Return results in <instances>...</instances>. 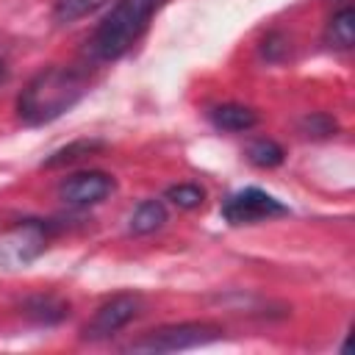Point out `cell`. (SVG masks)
I'll return each mask as SVG.
<instances>
[{
  "instance_id": "9c48e42d",
  "label": "cell",
  "mask_w": 355,
  "mask_h": 355,
  "mask_svg": "<svg viewBox=\"0 0 355 355\" xmlns=\"http://www.w3.org/2000/svg\"><path fill=\"white\" fill-rule=\"evenodd\" d=\"M166 222V208L161 200H144L136 205V211L130 214L128 219V230L133 236H147V233H155L158 227H164Z\"/></svg>"
},
{
  "instance_id": "277c9868",
  "label": "cell",
  "mask_w": 355,
  "mask_h": 355,
  "mask_svg": "<svg viewBox=\"0 0 355 355\" xmlns=\"http://www.w3.org/2000/svg\"><path fill=\"white\" fill-rule=\"evenodd\" d=\"M288 205L280 202L275 194L247 186L241 191H233L225 202H222V216L227 225H258V222H269L275 216H286Z\"/></svg>"
},
{
  "instance_id": "7c38bea8",
  "label": "cell",
  "mask_w": 355,
  "mask_h": 355,
  "mask_svg": "<svg viewBox=\"0 0 355 355\" xmlns=\"http://www.w3.org/2000/svg\"><path fill=\"white\" fill-rule=\"evenodd\" d=\"M103 147H105V144H103L100 139H78V141H72V144H67V147L50 153V155L42 161V166H44V169L67 166V164H75V161H80V158H86V155L103 150Z\"/></svg>"
},
{
  "instance_id": "5b68a950",
  "label": "cell",
  "mask_w": 355,
  "mask_h": 355,
  "mask_svg": "<svg viewBox=\"0 0 355 355\" xmlns=\"http://www.w3.org/2000/svg\"><path fill=\"white\" fill-rule=\"evenodd\" d=\"M139 311H141V297L139 294H116V297L105 300L94 311V316L83 324V338L86 341L108 338L116 330H122L128 322H133Z\"/></svg>"
},
{
  "instance_id": "30bf717a",
  "label": "cell",
  "mask_w": 355,
  "mask_h": 355,
  "mask_svg": "<svg viewBox=\"0 0 355 355\" xmlns=\"http://www.w3.org/2000/svg\"><path fill=\"white\" fill-rule=\"evenodd\" d=\"M25 313L39 324H58L69 313V305L53 294H39L25 302Z\"/></svg>"
},
{
  "instance_id": "6da1fadb",
  "label": "cell",
  "mask_w": 355,
  "mask_h": 355,
  "mask_svg": "<svg viewBox=\"0 0 355 355\" xmlns=\"http://www.w3.org/2000/svg\"><path fill=\"white\" fill-rule=\"evenodd\" d=\"M89 94V75L80 67H44L17 97V119L28 128H42L64 116Z\"/></svg>"
},
{
  "instance_id": "2e32d148",
  "label": "cell",
  "mask_w": 355,
  "mask_h": 355,
  "mask_svg": "<svg viewBox=\"0 0 355 355\" xmlns=\"http://www.w3.org/2000/svg\"><path fill=\"white\" fill-rule=\"evenodd\" d=\"M336 119H330L327 114H311L302 119V133L305 136H313V139H324V136H333L336 133Z\"/></svg>"
},
{
  "instance_id": "e0dca14e",
  "label": "cell",
  "mask_w": 355,
  "mask_h": 355,
  "mask_svg": "<svg viewBox=\"0 0 355 355\" xmlns=\"http://www.w3.org/2000/svg\"><path fill=\"white\" fill-rule=\"evenodd\" d=\"M6 75H8V69H6V61H3V58H0V83H3V80H6Z\"/></svg>"
},
{
  "instance_id": "52a82bcc",
  "label": "cell",
  "mask_w": 355,
  "mask_h": 355,
  "mask_svg": "<svg viewBox=\"0 0 355 355\" xmlns=\"http://www.w3.org/2000/svg\"><path fill=\"white\" fill-rule=\"evenodd\" d=\"M114 178L105 175V172H78L72 178H67L61 186H58V197L64 200V205L69 208H89V205H97L103 202L111 191H114Z\"/></svg>"
},
{
  "instance_id": "8fae6325",
  "label": "cell",
  "mask_w": 355,
  "mask_h": 355,
  "mask_svg": "<svg viewBox=\"0 0 355 355\" xmlns=\"http://www.w3.org/2000/svg\"><path fill=\"white\" fill-rule=\"evenodd\" d=\"M324 39L336 50H349L352 47V42H355V11L349 6H344L338 14H333V19L327 22Z\"/></svg>"
},
{
  "instance_id": "ba28073f",
  "label": "cell",
  "mask_w": 355,
  "mask_h": 355,
  "mask_svg": "<svg viewBox=\"0 0 355 355\" xmlns=\"http://www.w3.org/2000/svg\"><path fill=\"white\" fill-rule=\"evenodd\" d=\"M208 119L216 130H225V133H241V130H250L258 125V114L247 105H239V103H222V105H211L208 108Z\"/></svg>"
},
{
  "instance_id": "4fadbf2b",
  "label": "cell",
  "mask_w": 355,
  "mask_h": 355,
  "mask_svg": "<svg viewBox=\"0 0 355 355\" xmlns=\"http://www.w3.org/2000/svg\"><path fill=\"white\" fill-rule=\"evenodd\" d=\"M247 158H250V164H255V166H261V169H272V166H280V164H283L286 153H283V147H280L277 141H272V139H255V141L247 147Z\"/></svg>"
},
{
  "instance_id": "5bb4252c",
  "label": "cell",
  "mask_w": 355,
  "mask_h": 355,
  "mask_svg": "<svg viewBox=\"0 0 355 355\" xmlns=\"http://www.w3.org/2000/svg\"><path fill=\"white\" fill-rule=\"evenodd\" d=\"M105 0H55L53 6V19L58 25H72L78 19H83L86 14H92L94 8H100Z\"/></svg>"
},
{
  "instance_id": "3957f363",
  "label": "cell",
  "mask_w": 355,
  "mask_h": 355,
  "mask_svg": "<svg viewBox=\"0 0 355 355\" xmlns=\"http://www.w3.org/2000/svg\"><path fill=\"white\" fill-rule=\"evenodd\" d=\"M222 338V327L214 322H180V324H164L141 338L130 341L125 349L128 352H180V349H194L205 347L211 341Z\"/></svg>"
},
{
  "instance_id": "7a4b0ae2",
  "label": "cell",
  "mask_w": 355,
  "mask_h": 355,
  "mask_svg": "<svg viewBox=\"0 0 355 355\" xmlns=\"http://www.w3.org/2000/svg\"><path fill=\"white\" fill-rule=\"evenodd\" d=\"M158 6L161 0H116L114 8L103 17V22L92 33V42H89L92 55L97 61L122 58L141 39Z\"/></svg>"
},
{
  "instance_id": "9a60e30c",
  "label": "cell",
  "mask_w": 355,
  "mask_h": 355,
  "mask_svg": "<svg viewBox=\"0 0 355 355\" xmlns=\"http://www.w3.org/2000/svg\"><path fill=\"white\" fill-rule=\"evenodd\" d=\"M166 200L175 202L178 208L191 211V208H200L205 202V189L197 186V183H178V186L166 189Z\"/></svg>"
},
{
  "instance_id": "8992f818",
  "label": "cell",
  "mask_w": 355,
  "mask_h": 355,
  "mask_svg": "<svg viewBox=\"0 0 355 355\" xmlns=\"http://www.w3.org/2000/svg\"><path fill=\"white\" fill-rule=\"evenodd\" d=\"M44 244H47V225L36 219H25L0 239V261L8 266H25L44 250Z\"/></svg>"
}]
</instances>
